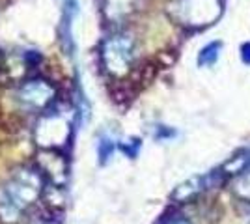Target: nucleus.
<instances>
[{
    "label": "nucleus",
    "mask_w": 250,
    "mask_h": 224,
    "mask_svg": "<svg viewBox=\"0 0 250 224\" xmlns=\"http://www.w3.org/2000/svg\"><path fill=\"white\" fill-rule=\"evenodd\" d=\"M71 133V122L62 112H47L40 118L34 137L43 149H60L67 144Z\"/></svg>",
    "instance_id": "nucleus-5"
},
{
    "label": "nucleus",
    "mask_w": 250,
    "mask_h": 224,
    "mask_svg": "<svg viewBox=\"0 0 250 224\" xmlns=\"http://www.w3.org/2000/svg\"><path fill=\"white\" fill-rule=\"evenodd\" d=\"M43 189L45 180L38 168L22 166L11 172L0 185V221L4 224L19 223L40 202Z\"/></svg>",
    "instance_id": "nucleus-1"
},
{
    "label": "nucleus",
    "mask_w": 250,
    "mask_h": 224,
    "mask_svg": "<svg viewBox=\"0 0 250 224\" xmlns=\"http://www.w3.org/2000/svg\"><path fill=\"white\" fill-rule=\"evenodd\" d=\"M136 60L135 40L124 32L110 34L99 47V62L110 79H124L131 73Z\"/></svg>",
    "instance_id": "nucleus-2"
},
{
    "label": "nucleus",
    "mask_w": 250,
    "mask_h": 224,
    "mask_svg": "<svg viewBox=\"0 0 250 224\" xmlns=\"http://www.w3.org/2000/svg\"><path fill=\"white\" fill-rule=\"evenodd\" d=\"M32 224H58V223H54V221H38V223H32Z\"/></svg>",
    "instance_id": "nucleus-13"
},
{
    "label": "nucleus",
    "mask_w": 250,
    "mask_h": 224,
    "mask_svg": "<svg viewBox=\"0 0 250 224\" xmlns=\"http://www.w3.org/2000/svg\"><path fill=\"white\" fill-rule=\"evenodd\" d=\"M220 178H224V172H211L206 176H194L187 182L179 183L176 187V191L172 192V200H176L177 204H185L192 198H196L200 192H204L209 187H215L217 182H220Z\"/></svg>",
    "instance_id": "nucleus-6"
},
{
    "label": "nucleus",
    "mask_w": 250,
    "mask_h": 224,
    "mask_svg": "<svg viewBox=\"0 0 250 224\" xmlns=\"http://www.w3.org/2000/svg\"><path fill=\"white\" fill-rule=\"evenodd\" d=\"M97 151H99L101 161L108 159V157L112 155V151H114V142H112V140H108V139H101L99 146H97Z\"/></svg>",
    "instance_id": "nucleus-10"
},
{
    "label": "nucleus",
    "mask_w": 250,
    "mask_h": 224,
    "mask_svg": "<svg viewBox=\"0 0 250 224\" xmlns=\"http://www.w3.org/2000/svg\"><path fill=\"white\" fill-rule=\"evenodd\" d=\"M54 96H56V90H54L52 82L47 79H42V77L24 79L15 90V99L19 103V107L28 112L45 110L54 101Z\"/></svg>",
    "instance_id": "nucleus-4"
},
{
    "label": "nucleus",
    "mask_w": 250,
    "mask_h": 224,
    "mask_svg": "<svg viewBox=\"0 0 250 224\" xmlns=\"http://www.w3.org/2000/svg\"><path fill=\"white\" fill-rule=\"evenodd\" d=\"M104 21L110 24L124 22L135 11L138 0H97Z\"/></svg>",
    "instance_id": "nucleus-7"
},
{
    "label": "nucleus",
    "mask_w": 250,
    "mask_h": 224,
    "mask_svg": "<svg viewBox=\"0 0 250 224\" xmlns=\"http://www.w3.org/2000/svg\"><path fill=\"white\" fill-rule=\"evenodd\" d=\"M163 224H192V223L188 219H185V217H170Z\"/></svg>",
    "instance_id": "nucleus-12"
},
{
    "label": "nucleus",
    "mask_w": 250,
    "mask_h": 224,
    "mask_svg": "<svg viewBox=\"0 0 250 224\" xmlns=\"http://www.w3.org/2000/svg\"><path fill=\"white\" fill-rule=\"evenodd\" d=\"M241 58L245 64H250V41L241 47Z\"/></svg>",
    "instance_id": "nucleus-11"
},
{
    "label": "nucleus",
    "mask_w": 250,
    "mask_h": 224,
    "mask_svg": "<svg viewBox=\"0 0 250 224\" xmlns=\"http://www.w3.org/2000/svg\"><path fill=\"white\" fill-rule=\"evenodd\" d=\"M222 0H176L170 8L172 19L185 28H206L222 15Z\"/></svg>",
    "instance_id": "nucleus-3"
},
{
    "label": "nucleus",
    "mask_w": 250,
    "mask_h": 224,
    "mask_svg": "<svg viewBox=\"0 0 250 224\" xmlns=\"http://www.w3.org/2000/svg\"><path fill=\"white\" fill-rule=\"evenodd\" d=\"M229 187H231L233 196H237L243 202H250V168L233 176Z\"/></svg>",
    "instance_id": "nucleus-8"
},
{
    "label": "nucleus",
    "mask_w": 250,
    "mask_h": 224,
    "mask_svg": "<svg viewBox=\"0 0 250 224\" xmlns=\"http://www.w3.org/2000/svg\"><path fill=\"white\" fill-rule=\"evenodd\" d=\"M220 45L219 41H213L206 45L198 54V64L200 65H215V62L219 60V54H220Z\"/></svg>",
    "instance_id": "nucleus-9"
}]
</instances>
